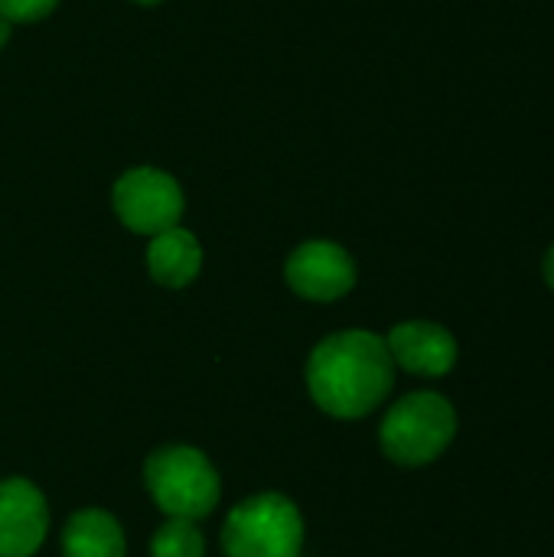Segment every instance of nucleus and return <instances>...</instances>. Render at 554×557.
<instances>
[{
	"instance_id": "nucleus-1",
	"label": "nucleus",
	"mask_w": 554,
	"mask_h": 557,
	"mask_svg": "<svg viewBox=\"0 0 554 557\" xmlns=\"http://www.w3.org/2000/svg\"><path fill=\"white\" fill-rule=\"evenodd\" d=\"M395 388V362L385 336L343 330L320 339L307 359V392L313 405L340 421L372 414Z\"/></svg>"
},
{
	"instance_id": "nucleus-2",
	"label": "nucleus",
	"mask_w": 554,
	"mask_h": 557,
	"mask_svg": "<svg viewBox=\"0 0 554 557\" xmlns=\"http://www.w3.org/2000/svg\"><path fill=\"white\" fill-rule=\"evenodd\" d=\"M457 408L441 392L421 388L405 398H398L379 428V447L382 454L398 467H428L447 454V447L457 437Z\"/></svg>"
},
{
	"instance_id": "nucleus-3",
	"label": "nucleus",
	"mask_w": 554,
	"mask_h": 557,
	"mask_svg": "<svg viewBox=\"0 0 554 557\" xmlns=\"http://www.w3.org/2000/svg\"><path fill=\"white\" fill-rule=\"evenodd\" d=\"M144 486L167 519L189 522L212 516L222 496V483L212 460L186 444L153 450L144 463Z\"/></svg>"
},
{
	"instance_id": "nucleus-4",
	"label": "nucleus",
	"mask_w": 554,
	"mask_h": 557,
	"mask_svg": "<svg viewBox=\"0 0 554 557\" xmlns=\"http://www.w3.org/2000/svg\"><path fill=\"white\" fill-rule=\"evenodd\" d=\"M219 542L225 557H300L304 519L287 496L258 493L225 516Z\"/></svg>"
},
{
	"instance_id": "nucleus-5",
	"label": "nucleus",
	"mask_w": 554,
	"mask_h": 557,
	"mask_svg": "<svg viewBox=\"0 0 554 557\" xmlns=\"http://www.w3.org/2000/svg\"><path fill=\"white\" fill-rule=\"evenodd\" d=\"M111 206L118 222L134 235H160L176 228L186 209L183 186L157 166H131L118 176L111 189Z\"/></svg>"
},
{
	"instance_id": "nucleus-6",
	"label": "nucleus",
	"mask_w": 554,
	"mask_h": 557,
	"mask_svg": "<svg viewBox=\"0 0 554 557\" xmlns=\"http://www.w3.org/2000/svg\"><path fill=\"white\" fill-rule=\"evenodd\" d=\"M356 261L353 255L327 238H313L304 242L291 251V258L284 261V281L287 287L313 304H333L343 300L353 287H356Z\"/></svg>"
},
{
	"instance_id": "nucleus-7",
	"label": "nucleus",
	"mask_w": 554,
	"mask_h": 557,
	"mask_svg": "<svg viewBox=\"0 0 554 557\" xmlns=\"http://www.w3.org/2000/svg\"><path fill=\"white\" fill-rule=\"evenodd\" d=\"M395 369H405L418 379H444L454 372L460 359L457 336L431 320H405L395 323L385 336Z\"/></svg>"
},
{
	"instance_id": "nucleus-8",
	"label": "nucleus",
	"mask_w": 554,
	"mask_h": 557,
	"mask_svg": "<svg viewBox=\"0 0 554 557\" xmlns=\"http://www.w3.org/2000/svg\"><path fill=\"white\" fill-rule=\"evenodd\" d=\"M49 535V506L23 476L0 480V557H33Z\"/></svg>"
},
{
	"instance_id": "nucleus-9",
	"label": "nucleus",
	"mask_w": 554,
	"mask_h": 557,
	"mask_svg": "<svg viewBox=\"0 0 554 557\" xmlns=\"http://www.w3.org/2000/svg\"><path fill=\"white\" fill-rule=\"evenodd\" d=\"M147 271L160 287H170V290L189 287L202 271L199 238L183 225L153 235L147 245Z\"/></svg>"
},
{
	"instance_id": "nucleus-10",
	"label": "nucleus",
	"mask_w": 554,
	"mask_h": 557,
	"mask_svg": "<svg viewBox=\"0 0 554 557\" xmlns=\"http://www.w3.org/2000/svg\"><path fill=\"white\" fill-rule=\"evenodd\" d=\"M62 557H124L127 539L121 522L104 509H78L62 525Z\"/></svg>"
},
{
	"instance_id": "nucleus-11",
	"label": "nucleus",
	"mask_w": 554,
	"mask_h": 557,
	"mask_svg": "<svg viewBox=\"0 0 554 557\" xmlns=\"http://www.w3.org/2000/svg\"><path fill=\"white\" fill-rule=\"evenodd\" d=\"M150 557H206V539L196 522L167 519L150 539Z\"/></svg>"
},
{
	"instance_id": "nucleus-12",
	"label": "nucleus",
	"mask_w": 554,
	"mask_h": 557,
	"mask_svg": "<svg viewBox=\"0 0 554 557\" xmlns=\"http://www.w3.org/2000/svg\"><path fill=\"white\" fill-rule=\"evenodd\" d=\"M56 7H59V0H0V13L10 23H39Z\"/></svg>"
},
{
	"instance_id": "nucleus-13",
	"label": "nucleus",
	"mask_w": 554,
	"mask_h": 557,
	"mask_svg": "<svg viewBox=\"0 0 554 557\" xmlns=\"http://www.w3.org/2000/svg\"><path fill=\"white\" fill-rule=\"evenodd\" d=\"M542 277H545V284L554 290V245L545 251V261H542Z\"/></svg>"
},
{
	"instance_id": "nucleus-14",
	"label": "nucleus",
	"mask_w": 554,
	"mask_h": 557,
	"mask_svg": "<svg viewBox=\"0 0 554 557\" xmlns=\"http://www.w3.org/2000/svg\"><path fill=\"white\" fill-rule=\"evenodd\" d=\"M10 33H13V23H10V20H7V16L0 13V49H3L7 42H10Z\"/></svg>"
},
{
	"instance_id": "nucleus-15",
	"label": "nucleus",
	"mask_w": 554,
	"mask_h": 557,
	"mask_svg": "<svg viewBox=\"0 0 554 557\" xmlns=\"http://www.w3.org/2000/svg\"><path fill=\"white\" fill-rule=\"evenodd\" d=\"M134 3H140V7H153V3H163V0H134Z\"/></svg>"
}]
</instances>
